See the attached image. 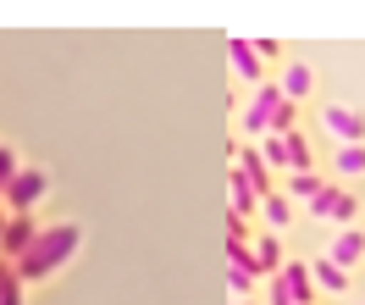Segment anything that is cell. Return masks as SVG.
Instances as JSON below:
<instances>
[{
    "label": "cell",
    "instance_id": "obj_9",
    "mask_svg": "<svg viewBox=\"0 0 365 305\" xmlns=\"http://www.w3.org/2000/svg\"><path fill=\"white\" fill-rule=\"evenodd\" d=\"M250 256H255V272H260V278H277V272L288 266V261H282V244H277V234H260V239L250 244Z\"/></svg>",
    "mask_w": 365,
    "mask_h": 305
},
{
    "label": "cell",
    "instance_id": "obj_12",
    "mask_svg": "<svg viewBox=\"0 0 365 305\" xmlns=\"http://www.w3.org/2000/svg\"><path fill=\"white\" fill-rule=\"evenodd\" d=\"M310 283L327 289V294H343V289H349V272H343L332 256H316V261H310Z\"/></svg>",
    "mask_w": 365,
    "mask_h": 305
},
{
    "label": "cell",
    "instance_id": "obj_16",
    "mask_svg": "<svg viewBox=\"0 0 365 305\" xmlns=\"http://www.w3.org/2000/svg\"><path fill=\"white\" fill-rule=\"evenodd\" d=\"M0 305H23V278L6 256H0Z\"/></svg>",
    "mask_w": 365,
    "mask_h": 305
},
{
    "label": "cell",
    "instance_id": "obj_19",
    "mask_svg": "<svg viewBox=\"0 0 365 305\" xmlns=\"http://www.w3.org/2000/svg\"><path fill=\"white\" fill-rule=\"evenodd\" d=\"M310 144H304V134H288V172H310Z\"/></svg>",
    "mask_w": 365,
    "mask_h": 305
},
{
    "label": "cell",
    "instance_id": "obj_6",
    "mask_svg": "<svg viewBox=\"0 0 365 305\" xmlns=\"http://www.w3.org/2000/svg\"><path fill=\"white\" fill-rule=\"evenodd\" d=\"M321 122L338 144H365V111H354V106H327Z\"/></svg>",
    "mask_w": 365,
    "mask_h": 305
},
{
    "label": "cell",
    "instance_id": "obj_11",
    "mask_svg": "<svg viewBox=\"0 0 365 305\" xmlns=\"http://www.w3.org/2000/svg\"><path fill=\"white\" fill-rule=\"evenodd\" d=\"M238 172L250 178V189L260 194V200H266V194H277V189H272V166L260 161V150H238Z\"/></svg>",
    "mask_w": 365,
    "mask_h": 305
},
{
    "label": "cell",
    "instance_id": "obj_23",
    "mask_svg": "<svg viewBox=\"0 0 365 305\" xmlns=\"http://www.w3.org/2000/svg\"><path fill=\"white\" fill-rule=\"evenodd\" d=\"M11 178H17V156L0 144V194H6V184H11Z\"/></svg>",
    "mask_w": 365,
    "mask_h": 305
},
{
    "label": "cell",
    "instance_id": "obj_2",
    "mask_svg": "<svg viewBox=\"0 0 365 305\" xmlns=\"http://www.w3.org/2000/svg\"><path fill=\"white\" fill-rule=\"evenodd\" d=\"M244 134H255V139H266V134H294V100L277 89V78L250 94V106H244Z\"/></svg>",
    "mask_w": 365,
    "mask_h": 305
},
{
    "label": "cell",
    "instance_id": "obj_18",
    "mask_svg": "<svg viewBox=\"0 0 365 305\" xmlns=\"http://www.w3.org/2000/svg\"><path fill=\"white\" fill-rule=\"evenodd\" d=\"M260 161L266 166H288V134H266V139H260Z\"/></svg>",
    "mask_w": 365,
    "mask_h": 305
},
{
    "label": "cell",
    "instance_id": "obj_24",
    "mask_svg": "<svg viewBox=\"0 0 365 305\" xmlns=\"http://www.w3.org/2000/svg\"><path fill=\"white\" fill-rule=\"evenodd\" d=\"M6 222H11V211H6V206H0V234H6Z\"/></svg>",
    "mask_w": 365,
    "mask_h": 305
},
{
    "label": "cell",
    "instance_id": "obj_17",
    "mask_svg": "<svg viewBox=\"0 0 365 305\" xmlns=\"http://www.w3.org/2000/svg\"><path fill=\"white\" fill-rule=\"evenodd\" d=\"M321 189H327V184H321L316 172H294V178H288V200H304V206H310Z\"/></svg>",
    "mask_w": 365,
    "mask_h": 305
},
{
    "label": "cell",
    "instance_id": "obj_21",
    "mask_svg": "<svg viewBox=\"0 0 365 305\" xmlns=\"http://www.w3.org/2000/svg\"><path fill=\"white\" fill-rule=\"evenodd\" d=\"M227 289L238 294V300H250V289H255V266H232V261H227Z\"/></svg>",
    "mask_w": 365,
    "mask_h": 305
},
{
    "label": "cell",
    "instance_id": "obj_7",
    "mask_svg": "<svg viewBox=\"0 0 365 305\" xmlns=\"http://www.w3.org/2000/svg\"><path fill=\"white\" fill-rule=\"evenodd\" d=\"M227 61H232V72H238V78H250L255 89L266 84V61L255 56V45L244 39V34H227Z\"/></svg>",
    "mask_w": 365,
    "mask_h": 305
},
{
    "label": "cell",
    "instance_id": "obj_22",
    "mask_svg": "<svg viewBox=\"0 0 365 305\" xmlns=\"http://www.w3.org/2000/svg\"><path fill=\"white\" fill-rule=\"evenodd\" d=\"M250 45H255V56H260L266 67H277V61H282V39H272V34H260V39H250Z\"/></svg>",
    "mask_w": 365,
    "mask_h": 305
},
{
    "label": "cell",
    "instance_id": "obj_8",
    "mask_svg": "<svg viewBox=\"0 0 365 305\" xmlns=\"http://www.w3.org/2000/svg\"><path fill=\"white\" fill-rule=\"evenodd\" d=\"M34 239H39V222H34V216H11L6 234H0V256H6V261H23Z\"/></svg>",
    "mask_w": 365,
    "mask_h": 305
},
{
    "label": "cell",
    "instance_id": "obj_4",
    "mask_svg": "<svg viewBox=\"0 0 365 305\" xmlns=\"http://www.w3.org/2000/svg\"><path fill=\"white\" fill-rule=\"evenodd\" d=\"M272 305H316V283H310V266L288 261L272 278Z\"/></svg>",
    "mask_w": 365,
    "mask_h": 305
},
{
    "label": "cell",
    "instance_id": "obj_15",
    "mask_svg": "<svg viewBox=\"0 0 365 305\" xmlns=\"http://www.w3.org/2000/svg\"><path fill=\"white\" fill-rule=\"evenodd\" d=\"M260 216H266V234H277V228H288V222H294V200L277 189V194L260 200Z\"/></svg>",
    "mask_w": 365,
    "mask_h": 305
},
{
    "label": "cell",
    "instance_id": "obj_3",
    "mask_svg": "<svg viewBox=\"0 0 365 305\" xmlns=\"http://www.w3.org/2000/svg\"><path fill=\"white\" fill-rule=\"evenodd\" d=\"M45 189H50V178L39 172V166H17V178L6 184L0 200H6V211H11V216H28L39 200H45Z\"/></svg>",
    "mask_w": 365,
    "mask_h": 305
},
{
    "label": "cell",
    "instance_id": "obj_13",
    "mask_svg": "<svg viewBox=\"0 0 365 305\" xmlns=\"http://www.w3.org/2000/svg\"><path fill=\"white\" fill-rule=\"evenodd\" d=\"M227 194H232V216H244V222H250V211H260V194L250 189V178H244L238 166L227 172Z\"/></svg>",
    "mask_w": 365,
    "mask_h": 305
},
{
    "label": "cell",
    "instance_id": "obj_10",
    "mask_svg": "<svg viewBox=\"0 0 365 305\" xmlns=\"http://www.w3.org/2000/svg\"><path fill=\"white\" fill-rule=\"evenodd\" d=\"M277 89L288 94V100H304V94L316 89V67H304V61H288V67H282V78H277Z\"/></svg>",
    "mask_w": 365,
    "mask_h": 305
},
{
    "label": "cell",
    "instance_id": "obj_5",
    "mask_svg": "<svg viewBox=\"0 0 365 305\" xmlns=\"http://www.w3.org/2000/svg\"><path fill=\"white\" fill-rule=\"evenodd\" d=\"M354 211H360V200H354L349 189H338V184H327L316 200H310V216H316V222H338V228H349Z\"/></svg>",
    "mask_w": 365,
    "mask_h": 305
},
{
    "label": "cell",
    "instance_id": "obj_26",
    "mask_svg": "<svg viewBox=\"0 0 365 305\" xmlns=\"http://www.w3.org/2000/svg\"><path fill=\"white\" fill-rule=\"evenodd\" d=\"M354 305H365V300H354Z\"/></svg>",
    "mask_w": 365,
    "mask_h": 305
},
{
    "label": "cell",
    "instance_id": "obj_25",
    "mask_svg": "<svg viewBox=\"0 0 365 305\" xmlns=\"http://www.w3.org/2000/svg\"><path fill=\"white\" fill-rule=\"evenodd\" d=\"M232 305H250V300H232Z\"/></svg>",
    "mask_w": 365,
    "mask_h": 305
},
{
    "label": "cell",
    "instance_id": "obj_20",
    "mask_svg": "<svg viewBox=\"0 0 365 305\" xmlns=\"http://www.w3.org/2000/svg\"><path fill=\"white\" fill-rule=\"evenodd\" d=\"M338 172H343V178L365 172V144H338Z\"/></svg>",
    "mask_w": 365,
    "mask_h": 305
},
{
    "label": "cell",
    "instance_id": "obj_1",
    "mask_svg": "<svg viewBox=\"0 0 365 305\" xmlns=\"http://www.w3.org/2000/svg\"><path fill=\"white\" fill-rule=\"evenodd\" d=\"M78 244H83L78 222H56V228H39V239L28 244V256H23V261H11V266H17V278H23V283L50 278V272H61V266L78 256Z\"/></svg>",
    "mask_w": 365,
    "mask_h": 305
},
{
    "label": "cell",
    "instance_id": "obj_14",
    "mask_svg": "<svg viewBox=\"0 0 365 305\" xmlns=\"http://www.w3.org/2000/svg\"><path fill=\"white\" fill-rule=\"evenodd\" d=\"M327 256H332V261L343 266V272H349V266H354V261L365 256V234H360V228H343V234L332 239V250H327Z\"/></svg>",
    "mask_w": 365,
    "mask_h": 305
}]
</instances>
